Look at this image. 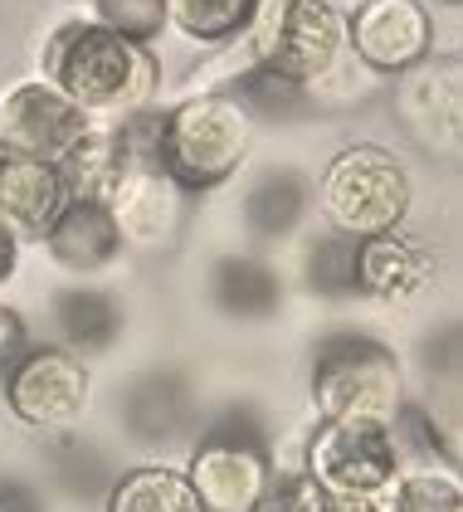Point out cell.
<instances>
[{"label":"cell","instance_id":"obj_1","mask_svg":"<svg viewBox=\"0 0 463 512\" xmlns=\"http://www.w3.org/2000/svg\"><path fill=\"white\" fill-rule=\"evenodd\" d=\"M35 74L54 83L88 122H132L161 93V64L147 44H132L93 15L59 20L35 49Z\"/></svg>","mask_w":463,"mask_h":512},{"label":"cell","instance_id":"obj_2","mask_svg":"<svg viewBox=\"0 0 463 512\" xmlns=\"http://www.w3.org/2000/svg\"><path fill=\"white\" fill-rule=\"evenodd\" d=\"M254 147V108L239 93H181L152 118V161L186 191H220Z\"/></svg>","mask_w":463,"mask_h":512},{"label":"cell","instance_id":"obj_3","mask_svg":"<svg viewBox=\"0 0 463 512\" xmlns=\"http://www.w3.org/2000/svg\"><path fill=\"white\" fill-rule=\"evenodd\" d=\"M410 200H415L410 171L376 142L342 147L317 176V205L332 220V230L347 239H376L400 230Z\"/></svg>","mask_w":463,"mask_h":512},{"label":"cell","instance_id":"obj_4","mask_svg":"<svg viewBox=\"0 0 463 512\" xmlns=\"http://www.w3.org/2000/svg\"><path fill=\"white\" fill-rule=\"evenodd\" d=\"M317 420H400L405 371L376 337H332L312 361Z\"/></svg>","mask_w":463,"mask_h":512},{"label":"cell","instance_id":"obj_5","mask_svg":"<svg viewBox=\"0 0 463 512\" xmlns=\"http://www.w3.org/2000/svg\"><path fill=\"white\" fill-rule=\"evenodd\" d=\"M303 473L322 488V498L386 493L405 473L400 420H317Z\"/></svg>","mask_w":463,"mask_h":512},{"label":"cell","instance_id":"obj_6","mask_svg":"<svg viewBox=\"0 0 463 512\" xmlns=\"http://www.w3.org/2000/svg\"><path fill=\"white\" fill-rule=\"evenodd\" d=\"M0 386H5L10 415L39 434L78 430L93 405V371L64 342H35Z\"/></svg>","mask_w":463,"mask_h":512},{"label":"cell","instance_id":"obj_7","mask_svg":"<svg viewBox=\"0 0 463 512\" xmlns=\"http://www.w3.org/2000/svg\"><path fill=\"white\" fill-rule=\"evenodd\" d=\"M351 59V20L342 0H288L264 74L293 93L327 83Z\"/></svg>","mask_w":463,"mask_h":512},{"label":"cell","instance_id":"obj_8","mask_svg":"<svg viewBox=\"0 0 463 512\" xmlns=\"http://www.w3.org/2000/svg\"><path fill=\"white\" fill-rule=\"evenodd\" d=\"M88 127L93 122L83 118L54 83L39 79V74L0 88V152L39 157V161H54L59 166L88 137Z\"/></svg>","mask_w":463,"mask_h":512},{"label":"cell","instance_id":"obj_9","mask_svg":"<svg viewBox=\"0 0 463 512\" xmlns=\"http://www.w3.org/2000/svg\"><path fill=\"white\" fill-rule=\"evenodd\" d=\"M186 478L205 512H259L273 483V459L254 434L215 430L195 444Z\"/></svg>","mask_w":463,"mask_h":512},{"label":"cell","instance_id":"obj_10","mask_svg":"<svg viewBox=\"0 0 463 512\" xmlns=\"http://www.w3.org/2000/svg\"><path fill=\"white\" fill-rule=\"evenodd\" d=\"M351 59L371 74L400 79L434 49V15L425 0H361L347 10Z\"/></svg>","mask_w":463,"mask_h":512},{"label":"cell","instance_id":"obj_11","mask_svg":"<svg viewBox=\"0 0 463 512\" xmlns=\"http://www.w3.org/2000/svg\"><path fill=\"white\" fill-rule=\"evenodd\" d=\"M400 113L415 142L463 161V59H434L400 74Z\"/></svg>","mask_w":463,"mask_h":512},{"label":"cell","instance_id":"obj_12","mask_svg":"<svg viewBox=\"0 0 463 512\" xmlns=\"http://www.w3.org/2000/svg\"><path fill=\"white\" fill-rule=\"evenodd\" d=\"M122 244L127 249H166L171 239L181 235V220H186V191L156 166L152 157H142L122 186L108 200Z\"/></svg>","mask_w":463,"mask_h":512},{"label":"cell","instance_id":"obj_13","mask_svg":"<svg viewBox=\"0 0 463 512\" xmlns=\"http://www.w3.org/2000/svg\"><path fill=\"white\" fill-rule=\"evenodd\" d=\"M44 254L59 274L69 278H98L108 274L117 259H122V230H117L113 210L103 200H78L69 196L64 210L54 215V225L44 230Z\"/></svg>","mask_w":463,"mask_h":512},{"label":"cell","instance_id":"obj_14","mask_svg":"<svg viewBox=\"0 0 463 512\" xmlns=\"http://www.w3.org/2000/svg\"><path fill=\"white\" fill-rule=\"evenodd\" d=\"M64 200H69V186L54 161L0 152V220L20 235V244L44 239L54 215L64 210Z\"/></svg>","mask_w":463,"mask_h":512},{"label":"cell","instance_id":"obj_15","mask_svg":"<svg viewBox=\"0 0 463 512\" xmlns=\"http://www.w3.org/2000/svg\"><path fill=\"white\" fill-rule=\"evenodd\" d=\"M351 278L376 303H410V298H420L429 288L434 259L415 239L390 230V235H376V239H356V249H351Z\"/></svg>","mask_w":463,"mask_h":512},{"label":"cell","instance_id":"obj_16","mask_svg":"<svg viewBox=\"0 0 463 512\" xmlns=\"http://www.w3.org/2000/svg\"><path fill=\"white\" fill-rule=\"evenodd\" d=\"M103 512H205L186 469L176 464H137L108 488Z\"/></svg>","mask_w":463,"mask_h":512},{"label":"cell","instance_id":"obj_17","mask_svg":"<svg viewBox=\"0 0 463 512\" xmlns=\"http://www.w3.org/2000/svg\"><path fill=\"white\" fill-rule=\"evenodd\" d=\"M54 317H59L64 347L78 352L83 361L93 352H108L117 342V332H122V308H117L108 293H98V288H69V293H59Z\"/></svg>","mask_w":463,"mask_h":512},{"label":"cell","instance_id":"obj_18","mask_svg":"<svg viewBox=\"0 0 463 512\" xmlns=\"http://www.w3.org/2000/svg\"><path fill=\"white\" fill-rule=\"evenodd\" d=\"M254 5L259 0H166V20L186 44L225 49L249 30Z\"/></svg>","mask_w":463,"mask_h":512},{"label":"cell","instance_id":"obj_19","mask_svg":"<svg viewBox=\"0 0 463 512\" xmlns=\"http://www.w3.org/2000/svg\"><path fill=\"white\" fill-rule=\"evenodd\" d=\"M463 498V473L444 464H405L395 478V503L390 512H449Z\"/></svg>","mask_w":463,"mask_h":512},{"label":"cell","instance_id":"obj_20","mask_svg":"<svg viewBox=\"0 0 463 512\" xmlns=\"http://www.w3.org/2000/svg\"><path fill=\"white\" fill-rule=\"evenodd\" d=\"M93 20L108 25V30L122 35V40L147 44V49L171 30V20H166V0H93Z\"/></svg>","mask_w":463,"mask_h":512},{"label":"cell","instance_id":"obj_21","mask_svg":"<svg viewBox=\"0 0 463 512\" xmlns=\"http://www.w3.org/2000/svg\"><path fill=\"white\" fill-rule=\"evenodd\" d=\"M259 512H327V498H322V488L312 483L308 473H273L269 493H264V503Z\"/></svg>","mask_w":463,"mask_h":512},{"label":"cell","instance_id":"obj_22","mask_svg":"<svg viewBox=\"0 0 463 512\" xmlns=\"http://www.w3.org/2000/svg\"><path fill=\"white\" fill-rule=\"evenodd\" d=\"M35 347V337H30V322L20 308H10V303H0V381L20 366V356Z\"/></svg>","mask_w":463,"mask_h":512},{"label":"cell","instance_id":"obj_23","mask_svg":"<svg viewBox=\"0 0 463 512\" xmlns=\"http://www.w3.org/2000/svg\"><path fill=\"white\" fill-rule=\"evenodd\" d=\"M395 488L386 493H356V498H327V512H390Z\"/></svg>","mask_w":463,"mask_h":512},{"label":"cell","instance_id":"obj_24","mask_svg":"<svg viewBox=\"0 0 463 512\" xmlns=\"http://www.w3.org/2000/svg\"><path fill=\"white\" fill-rule=\"evenodd\" d=\"M15 269H20V235L0 220V288L15 278Z\"/></svg>","mask_w":463,"mask_h":512},{"label":"cell","instance_id":"obj_25","mask_svg":"<svg viewBox=\"0 0 463 512\" xmlns=\"http://www.w3.org/2000/svg\"><path fill=\"white\" fill-rule=\"evenodd\" d=\"M0 512H39V503L25 483H0Z\"/></svg>","mask_w":463,"mask_h":512},{"label":"cell","instance_id":"obj_26","mask_svg":"<svg viewBox=\"0 0 463 512\" xmlns=\"http://www.w3.org/2000/svg\"><path fill=\"white\" fill-rule=\"evenodd\" d=\"M449 512H463V498H459V503H454V508H449Z\"/></svg>","mask_w":463,"mask_h":512},{"label":"cell","instance_id":"obj_27","mask_svg":"<svg viewBox=\"0 0 463 512\" xmlns=\"http://www.w3.org/2000/svg\"><path fill=\"white\" fill-rule=\"evenodd\" d=\"M74 5H93V0H74Z\"/></svg>","mask_w":463,"mask_h":512},{"label":"cell","instance_id":"obj_28","mask_svg":"<svg viewBox=\"0 0 463 512\" xmlns=\"http://www.w3.org/2000/svg\"><path fill=\"white\" fill-rule=\"evenodd\" d=\"M351 5H361V0H351Z\"/></svg>","mask_w":463,"mask_h":512}]
</instances>
